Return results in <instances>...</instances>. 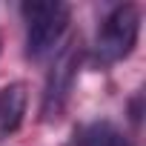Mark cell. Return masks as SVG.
I'll return each mask as SVG.
<instances>
[{
    "instance_id": "obj_1",
    "label": "cell",
    "mask_w": 146,
    "mask_h": 146,
    "mask_svg": "<svg viewBox=\"0 0 146 146\" xmlns=\"http://www.w3.org/2000/svg\"><path fill=\"white\" fill-rule=\"evenodd\" d=\"M26 20V54L43 57L49 54L69 29V6L66 3H23L20 6Z\"/></svg>"
},
{
    "instance_id": "obj_2",
    "label": "cell",
    "mask_w": 146,
    "mask_h": 146,
    "mask_svg": "<svg viewBox=\"0 0 146 146\" xmlns=\"http://www.w3.org/2000/svg\"><path fill=\"white\" fill-rule=\"evenodd\" d=\"M137 32H140V12L132 3L117 6L100 26L98 32V43H95V54L103 66L123 60L135 43H137Z\"/></svg>"
},
{
    "instance_id": "obj_3",
    "label": "cell",
    "mask_w": 146,
    "mask_h": 146,
    "mask_svg": "<svg viewBox=\"0 0 146 146\" xmlns=\"http://www.w3.org/2000/svg\"><path fill=\"white\" fill-rule=\"evenodd\" d=\"M78 46H80L78 40L66 43V46L57 52V57H54V63H52V69H49L46 89H43V103H40L43 120H54V117L63 112L66 100H69L72 83H75V75H78V63H80V49H78Z\"/></svg>"
},
{
    "instance_id": "obj_4",
    "label": "cell",
    "mask_w": 146,
    "mask_h": 146,
    "mask_svg": "<svg viewBox=\"0 0 146 146\" xmlns=\"http://www.w3.org/2000/svg\"><path fill=\"white\" fill-rule=\"evenodd\" d=\"M26 103H29V95H26L23 83H9L0 89V140L20 129Z\"/></svg>"
},
{
    "instance_id": "obj_5",
    "label": "cell",
    "mask_w": 146,
    "mask_h": 146,
    "mask_svg": "<svg viewBox=\"0 0 146 146\" xmlns=\"http://www.w3.org/2000/svg\"><path fill=\"white\" fill-rule=\"evenodd\" d=\"M89 140H92V146H129L126 137H123L117 129H112L109 123L95 126V129L89 132Z\"/></svg>"
},
{
    "instance_id": "obj_6",
    "label": "cell",
    "mask_w": 146,
    "mask_h": 146,
    "mask_svg": "<svg viewBox=\"0 0 146 146\" xmlns=\"http://www.w3.org/2000/svg\"><path fill=\"white\" fill-rule=\"evenodd\" d=\"M66 146H92V140H89V129H75Z\"/></svg>"
}]
</instances>
